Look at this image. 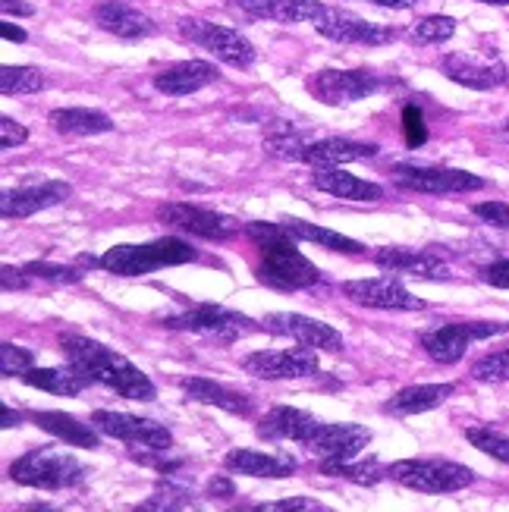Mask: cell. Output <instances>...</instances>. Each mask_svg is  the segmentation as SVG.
<instances>
[{"label": "cell", "mask_w": 509, "mask_h": 512, "mask_svg": "<svg viewBox=\"0 0 509 512\" xmlns=\"http://www.w3.org/2000/svg\"><path fill=\"white\" fill-rule=\"evenodd\" d=\"M60 352L73 368L85 371L95 384H104L123 399L132 403H151L158 396V387L151 384V377L142 374L126 355L107 349L98 340H88L82 333H60Z\"/></svg>", "instance_id": "6da1fadb"}, {"label": "cell", "mask_w": 509, "mask_h": 512, "mask_svg": "<svg viewBox=\"0 0 509 512\" xmlns=\"http://www.w3.org/2000/svg\"><path fill=\"white\" fill-rule=\"evenodd\" d=\"M246 236L258 246V280L277 289H308L321 283V271L296 249V236L283 224H246Z\"/></svg>", "instance_id": "7a4b0ae2"}, {"label": "cell", "mask_w": 509, "mask_h": 512, "mask_svg": "<svg viewBox=\"0 0 509 512\" xmlns=\"http://www.w3.org/2000/svg\"><path fill=\"white\" fill-rule=\"evenodd\" d=\"M195 258H198V252L189 246V242L176 239V236H164L154 242H142V246H114V249H107L95 264L117 277H142L151 271H161V267L189 264Z\"/></svg>", "instance_id": "3957f363"}, {"label": "cell", "mask_w": 509, "mask_h": 512, "mask_svg": "<svg viewBox=\"0 0 509 512\" xmlns=\"http://www.w3.org/2000/svg\"><path fill=\"white\" fill-rule=\"evenodd\" d=\"M88 475L85 465L54 447H35L10 465V478L16 484L38 487V491H66V487L82 484Z\"/></svg>", "instance_id": "277c9868"}, {"label": "cell", "mask_w": 509, "mask_h": 512, "mask_svg": "<svg viewBox=\"0 0 509 512\" xmlns=\"http://www.w3.org/2000/svg\"><path fill=\"white\" fill-rule=\"evenodd\" d=\"M387 478L422 494H456L462 487L475 484V472L469 465L450 459H400L387 465Z\"/></svg>", "instance_id": "5b68a950"}, {"label": "cell", "mask_w": 509, "mask_h": 512, "mask_svg": "<svg viewBox=\"0 0 509 512\" xmlns=\"http://www.w3.org/2000/svg\"><path fill=\"white\" fill-rule=\"evenodd\" d=\"M161 324L167 330L202 333V337H211L217 343H233V340L246 337V333L255 330V321L252 318L239 315V311L224 308V305H211V302L186 305L183 311H176V315H164Z\"/></svg>", "instance_id": "8992f818"}, {"label": "cell", "mask_w": 509, "mask_h": 512, "mask_svg": "<svg viewBox=\"0 0 509 512\" xmlns=\"http://www.w3.org/2000/svg\"><path fill=\"white\" fill-rule=\"evenodd\" d=\"M180 35L186 41H192L195 48H202L211 57H217L220 63L236 66V70H249V66L255 63L252 41L242 38L236 29L217 26V22L198 19V16H186V19H180Z\"/></svg>", "instance_id": "52a82bcc"}, {"label": "cell", "mask_w": 509, "mask_h": 512, "mask_svg": "<svg viewBox=\"0 0 509 512\" xmlns=\"http://www.w3.org/2000/svg\"><path fill=\"white\" fill-rule=\"evenodd\" d=\"M509 333L506 321H453L422 333V349L437 365H456L475 340H488Z\"/></svg>", "instance_id": "ba28073f"}, {"label": "cell", "mask_w": 509, "mask_h": 512, "mask_svg": "<svg viewBox=\"0 0 509 512\" xmlns=\"http://www.w3.org/2000/svg\"><path fill=\"white\" fill-rule=\"evenodd\" d=\"M390 176L396 186L422 195H459V192H478L484 180L469 170L453 167H418V164H393Z\"/></svg>", "instance_id": "9c48e42d"}, {"label": "cell", "mask_w": 509, "mask_h": 512, "mask_svg": "<svg viewBox=\"0 0 509 512\" xmlns=\"http://www.w3.org/2000/svg\"><path fill=\"white\" fill-rule=\"evenodd\" d=\"M92 425L104 434L123 440L129 447H142V450H170L173 447V434L161 421L151 418H139L129 412H110V409H98L92 412Z\"/></svg>", "instance_id": "30bf717a"}, {"label": "cell", "mask_w": 509, "mask_h": 512, "mask_svg": "<svg viewBox=\"0 0 509 512\" xmlns=\"http://www.w3.org/2000/svg\"><path fill=\"white\" fill-rule=\"evenodd\" d=\"M158 220H161V224H167V227H173V230L202 236L208 242H227L239 230H246L230 214H217L211 208H198V205H189V202H167V205H161L158 208Z\"/></svg>", "instance_id": "8fae6325"}, {"label": "cell", "mask_w": 509, "mask_h": 512, "mask_svg": "<svg viewBox=\"0 0 509 512\" xmlns=\"http://www.w3.org/2000/svg\"><path fill=\"white\" fill-rule=\"evenodd\" d=\"M312 26L330 38V41H340V44H365V48H381V44H390L400 38V29H390V26H378V22H368L362 16H356L352 10L343 7H327L321 10V16L312 22Z\"/></svg>", "instance_id": "7c38bea8"}, {"label": "cell", "mask_w": 509, "mask_h": 512, "mask_svg": "<svg viewBox=\"0 0 509 512\" xmlns=\"http://www.w3.org/2000/svg\"><path fill=\"white\" fill-rule=\"evenodd\" d=\"M381 88H384V79L371 70H321L308 79V92L330 107L371 98L374 92H381Z\"/></svg>", "instance_id": "4fadbf2b"}, {"label": "cell", "mask_w": 509, "mask_h": 512, "mask_svg": "<svg viewBox=\"0 0 509 512\" xmlns=\"http://www.w3.org/2000/svg\"><path fill=\"white\" fill-rule=\"evenodd\" d=\"M242 371L261 377V381H299V377L318 374V352L305 349H280V352H252L242 359Z\"/></svg>", "instance_id": "5bb4252c"}, {"label": "cell", "mask_w": 509, "mask_h": 512, "mask_svg": "<svg viewBox=\"0 0 509 512\" xmlns=\"http://www.w3.org/2000/svg\"><path fill=\"white\" fill-rule=\"evenodd\" d=\"M264 330L277 333V337H290L299 346H312L321 352H343V337L334 327L308 318V315H296V311H277V315H268L264 318Z\"/></svg>", "instance_id": "9a60e30c"}, {"label": "cell", "mask_w": 509, "mask_h": 512, "mask_svg": "<svg viewBox=\"0 0 509 512\" xmlns=\"http://www.w3.org/2000/svg\"><path fill=\"white\" fill-rule=\"evenodd\" d=\"M343 296L356 305L384 308V311H422L425 302L415 299L396 277H371V280H349L343 283Z\"/></svg>", "instance_id": "2e32d148"}, {"label": "cell", "mask_w": 509, "mask_h": 512, "mask_svg": "<svg viewBox=\"0 0 509 512\" xmlns=\"http://www.w3.org/2000/svg\"><path fill=\"white\" fill-rule=\"evenodd\" d=\"M70 195H73V186L63 180H44V183H32V186L7 189L0 195V214L7 220H22L38 211H48L54 205H63Z\"/></svg>", "instance_id": "e0dca14e"}, {"label": "cell", "mask_w": 509, "mask_h": 512, "mask_svg": "<svg viewBox=\"0 0 509 512\" xmlns=\"http://www.w3.org/2000/svg\"><path fill=\"white\" fill-rule=\"evenodd\" d=\"M371 443V431L365 425H321L312 431L302 447L318 459H356Z\"/></svg>", "instance_id": "ac0fdd59"}, {"label": "cell", "mask_w": 509, "mask_h": 512, "mask_svg": "<svg viewBox=\"0 0 509 512\" xmlns=\"http://www.w3.org/2000/svg\"><path fill=\"white\" fill-rule=\"evenodd\" d=\"M440 73L456 85L475 88V92H491L509 79L500 60H481L475 54H447L440 60Z\"/></svg>", "instance_id": "d6986e66"}, {"label": "cell", "mask_w": 509, "mask_h": 512, "mask_svg": "<svg viewBox=\"0 0 509 512\" xmlns=\"http://www.w3.org/2000/svg\"><path fill=\"white\" fill-rule=\"evenodd\" d=\"M374 264L384 267L387 274H406L415 280H450V267L444 258H437L434 252H415V249H400L387 246L381 252H374Z\"/></svg>", "instance_id": "ffe728a7"}, {"label": "cell", "mask_w": 509, "mask_h": 512, "mask_svg": "<svg viewBox=\"0 0 509 512\" xmlns=\"http://www.w3.org/2000/svg\"><path fill=\"white\" fill-rule=\"evenodd\" d=\"M92 16L98 22V29L117 35V38H126V41H139V38H148L158 32L151 16L126 4V0H104V4H98L92 10Z\"/></svg>", "instance_id": "44dd1931"}, {"label": "cell", "mask_w": 509, "mask_h": 512, "mask_svg": "<svg viewBox=\"0 0 509 512\" xmlns=\"http://www.w3.org/2000/svg\"><path fill=\"white\" fill-rule=\"evenodd\" d=\"M220 79L217 66L214 63H205V60H183V63H173L167 70H161L154 76V88H158L161 95H170V98H183V95H192V92H202V88L214 85Z\"/></svg>", "instance_id": "7402d4cb"}, {"label": "cell", "mask_w": 509, "mask_h": 512, "mask_svg": "<svg viewBox=\"0 0 509 512\" xmlns=\"http://www.w3.org/2000/svg\"><path fill=\"white\" fill-rule=\"evenodd\" d=\"M180 390L195 399V403H205V406H217L230 415H239V418H249L255 412V399L249 393H239V390H230L224 384L211 381V377H183L180 381Z\"/></svg>", "instance_id": "603a6c76"}, {"label": "cell", "mask_w": 509, "mask_h": 512, "mask_svg": "<svg viewBox=\"0 0 509 512\" xmlns=\"http://www.w3.org/2000/svg\"><path fill=\"white\" fill-rule=\"evenodd\" d=\"M224 469L249 478H290L299 462L286 453H258V450H230L224 456Z\"/></svg>", "instance_id": "cb8c5ba5"}, {"label": "cell", "mask_w": 509, "mask_h": 512, "mask_svg": "<svg viewBox=\"0 0 509 512\" xmlns=\"http://www.w3.org/2000/svg\"><path fill=\"white\" fill-rule=\"evenodd\" d=\"M318 425H321V421L315 415H308L302 409H293V406H277L268 415L258 418L255 431L264 440H296V443H305Z\"/></svg>", "instance_id": "d4e9b609"}, {"label": "cell", "mask_w": 509, "mask_h": 512, "mask_svg": "<svg viewBox=\"0 0 509 512\" xmlns=\"http://www.w3.org/2000/svg\"><path fill=\"white\" fill-rule=\"evenodd\" d=\"M381 148L374 142H352V139H318L308 142L302 164H312L315 170L324 167H343L349 161H368L374 158Z\"/></svg>", "instance_id": "484cf974"}, {"label": "cell", "mask_w": 509, "mask_h": 512, "mask_svg": "<svg viewBox=\"0 0 509 512\" xmlns=\"http://www.w3.org/2000/svg\"><path fill=\"white\" fill-rule=\"evenodd\" d=\"M249 16L280 22V26H296V22H315L324 10L321 0H236Z\"/></svg>", "instance_id": "4316f807"}, {"label": "cell", "mask_w": 509, "mask_h": 512, "mask_svg": "<svg viewBox=\"0 0 509 512\" xmlns=\"http://www.w3.org/2000/svg\"><path fill=\"white\" fill-rule=\"evenodd\" d=\"M29 418L35 421V425L41 431H48L54 434L57 440H66L70 447H82V450H98V443H101V431L95 425H82L79 418L73 415H66V412H51V409H38V412H29Z\"/></svg>", "instance_id": "83f0119b"}, {"label": "cell", "mask_w": 509, "mask_h": 512, "mask_svg": "<svg viewBox=\"0 0 509 512\" xmlns=\"http://www.w3.org/2000/svg\"><path fill=\"white\" fill-rule=\"evenodd\" d=\"M312 183L321 192L346 198V202H381V198H384V189L378 183H368V180H359V176H352V173H343V167L315 170Z\"/></svg>", "instance_id": "f1b7e54d"}, {"label": "cell", "mask_w": 509, "mask_h": 512, "mask_svg": "<svg viewBox=\"0 0 509 512\" xmlns=\"http://www.w3.org/2000/svg\"><path fill=\"white\" fill-rule=\"evenodd\" d=\"M453 393H456V384H415V387H403L384 406V412L387 415H422V412H431L437 406H444Z\"/></svg>", "instance_id": "f546056e"}, {"label": "cell", "mask_w": 509, "mask_h": 512, "mask_svg": "<svg viewBox=\"0 0 509 512\" xmlns=\"http://www.w3.org/2000/svg\"><path fill=\"white\" fill-rule=\"evenodd\" d=\"M48 123L63 136H101L114 129V120L92 107H57L48 114Z\"/></svg>", "instance_id": "4dcf8cb0"}, {"label": "cell", "mask_w": 509, "mask_h": 512, "mask_svg": "<svg viewBox=\"0 0 509 512\" xmlns=\"http://www.w3.org/2000/svg\"><path fill=\"white\" fill-rule=\"evenodd\" d=\"M22 381L35 390L54 393V396H79L88 384H95L92 377L79 368H29L22 374Z\"/></svg>", "instance_id": "1f68e13d"}, {"label": "cell", "mask_w": 509, "mask_h": 512, "mask_svg": "<svg viewBox=\"0 0 509 512\" xmlns=\"http://www.w3.org/2000/svg\"><path fill=\"white\" fill-rule=\"evenodd\" d=\"M280 224L290 230L296 239L302 242H315V246L321 249H330V252H343V255H362L365 246L356 239H349L343 233H334V230H327V227H318V224H308V220H299V217H283Z\"/></svg>", "instance_id": "d6a6232c"}, {"label": "cell", "mask_w": 509, "mask_h": 512, "mask_svg": "<svg viewBox=\"0 0 509 512\" xmlns=\"http://www.w3.org/2000/svg\"><path fill=\"white\" fill-rule=\"evenodd\" d=\"M308 142H312V139H308L305 132L293 129L290 123H283V120L271 123V129L264 132V151L274 154V158H280V161H302Z\"/></svg>", "instance_id": "836d02e7"}, {"label": "cell", "mask_w": 509, "mask_h": 512, "mask_svg": "<svg viewBox=\"0 0 509 512\" xmlns=\"http://www.w3.org/2000/svg\"><path fill=\"white\" fill-rule=\"evenodd\" d=\"M321 472L327 478H343V481H352V484H378L387 478V465L381 469L374 459H362V462H352V459H321Z\"/></svg>", "instance_id": "e575fe53"}, {"label": "cell", "mask_w": 509, "mask_h": 512, "mask_svg": "<svg viewBox=\"0 0 509 512\" xmlns=\"http://www.w3.org/2000/svg\"><path fill=\"white\" fill-rule=\"evenodd\" d=\"M44 85H48V79H44V73L35 70V66H4V70H0V92L7 98L35 95Z\"/></svg>", "instance_id": "d590c367"}, {"label": "cell", "mask_w": 509, "mask_h": 512, "mask_svg": "<svg viewBox=\"0 0 509 512\" xmlns=\"http://www.w3.org/2000/svg\"><path fill=\"white\" fill-rule=\"evenodd\" d=\"M192 506H195V491L186 484H176L173 475H164L158 491L142 503V509H154V512L158 509H192Z\"/></svg>", "instance_id": "8d00e7d4"}, {"label": "cell", "mask_w": 509, "mask_h": 512, "mask_svg": "<svg viewBox=\"0 0 509 512\" xmlns=\"http://www.w3.org/2000/svg\"><path fill=\"white\" fill-rule=\"evenodd\" d=\"M453 35H456V19L450 16H425L409 29V38L415 44H444Z\"/></svg>", "instance_id": "74e56055"}, {"label": "cell", "mask_w": 509, "mask_h": 512, "mask_svg": "<svg viewBox=\"0 0 509 512\" xmlns=\"http://www.w3.org/2000/svg\"><path fill=\"white\" fill-rule=\"evenodd\" d=\"M466 440L484 456H491L503 465H509V437L494 428H466Z\"/></svg>", "instance_id": "f35d334b"}, {"label": "cell", "mask_w": 509, "mask_h": 512, "mask_svg": "<svg viewBox=\"0 0 509 512\" xmlns=\"http://www.w3.org/2000/svg\"><path fill=\"white\" fill-rule=\"evenodd\" d=\"M472 377L481 384H503L509 381V346L506 349H497V352H488L484 359H478L472 365Z\"/></svg>", "instance_id": "ab89813d"}, {"label": "cell", "mask_w": 509, "mask_h": 512, "mask_svg": "<svg viewBox=\"0 0 509 512\" xmlns=\"http://www.w3.org/2000/svg\"><path fill=\"white\" fill-rule=\"evenodd\" d=\"M29 368H35L32 349H22V346H13V343L0 346V374H4V377H22Z\"/></svg>", "instance_id": "60d3db41"}, {"label": "cell", "mask_w": 509, "mask_h": 512, "mask_svg": "<svg viewBox=\"0 0 509 512\" xmlns=\"http://www.w3.org/2000/svg\"><path fill=\"white\" fill-rule=\"evenodd\" d=\"M26 274L32 280H48V283H79L82 274L76 267H66V264H51V261H29L26 264Z\"/></svg>", "instance_id": "b9f144b4"}, {"label": "cell", "mask_w": 509, "mask_h": 512, "mask_svg": "<svg viewBox=\"0 0 509 512\" xmlns=\"http://www.w3.org/2000/svg\"><path fill=\"white\" fill-rule=\"evenodd\" d=\"M403 132H406V145L409 148H422L428 142V126H425V114L415 104L403 107Z\"/></svg>", "instance_id": "7bdbcfd3"}, {"label": "cell", "mask_w": 509, "mask_h": 512, "mask_svg": "<svg viewBox=\"0 0 509 512\" xmlns=\"http://www.w3.org/2000/svg\"><path fill=\"white\" fill-rule=\"evenodd\" d=\"M258 512H324L327 506L318 500H308V497H290V500H277V503H261L255 506Z\"/></svg>", "instance_id": "ee69618b"}, {"label": "cell", "mask_w": 509, "mask_h": 512, "mask_svg": "<svg viewBox=\"0 0 509 512\" xmlns=\"http://www.w3.org/2000/svg\"><path fill=\"white\" fill-rule=\"evenodd\" d=\"M472 211H475V217L484 220V224H491L497 230H509V205L506 202H481Z\"/></svg>", "instance_id": "f6af8a7d"}, {"label": "cell", "mask_w": 509, "mask_h": 512, "mask_svg": "<svg viewBox=\"0 0 509 512\" xmlns=\"http://www.w3.org/2000/svg\"><path fill=\"white\" fill-rule=\"evenodd\" d=\"M29 139V129L13 117H0V148H16Z\"/></svg>", "instance_id": "bcb514c9"}, {"label": "cell", "mask_w": 509, "mask_h": 512, "mask_svg": "<svg viewBox=\"0 0 509 512\" xmlns=\"http://www.w3.org/2000/svg\"><path fill=\"white\" fill-rule=\"evenodd\" d=\"M481 280L488 283V286H497V289H509V258L494 261V264L484 267V271H481Z\"/></svg>", "instance_id": "7dc6e473"}, {"label": "cell", "mask_w": 509, "mask_h": 512, "mask_svg": "<svg viewBox=\"0 0 509 512\" xmlns=\"http://www.w3.org/2000/svg\"><path fill=\"white\" fill-rule=\"evenodd\" d=\"M208 497H214V500H233L236 497V487H233V481L227 475H214L208 481Z\"/></svg>", "instance_id": "c3c4849f"}, {"label": "cell", "mask_w": 509, "mask_h": 512, "mask_svg": "<svg viewBox=\"0 0 509 512\" xmlns=\"http://www.w3.org/2000/svg\"><path fill=\"white\" fill-rule=\"evenodd\" d=\"M0 280H4V289H26L29 286V274H26V267H10V264H4V271H0Z\"/></svg>", "instance_id": "681fc988"}, {"label": "cell", "mask_w": 509, "mask_h": 512, "mask_svg": "<svg viewBox=\"0 0 509 512\" xmlns=\"http://www.w3.org/2000/svg\"><path fill=\"white\" fill-rule=\"evenodd\" d=\"M0 10H4V16H32L35 13V7L22 4V0H0Z\"/></svg>", "instance_id": "f907efd6"}, {"label": "cell", "mask_w": 509, "mask_h": 512, "mask_svg": "<svg viewBox=\"0 0 509 512\" xmlns=\"http://www.w3.org/2000/svg\"><path fill=\"white\" fill-rule=\"evenodd\" d=\"M22 425V412H13L10 406L0 409V428H19Z\"/></svg>", "instance_id": "816d5d0a"}, {"label": "cell", "mask_w": 509, "mask_h": 512, "mask_svg": "<svg viewBox=\"0 0 509 512\" xmlns=\"http://www.w3.org/2000/svg\"><path fill=\"white\" fill-rule=\"evenodd\" d=\"M374 7H387V10H412L418 0H368Z\"/></svg>", "instance_id": "f5cc1de1"}, {"label": "cell", "mask_w": 509, "mask_h": 512, "mask_svg": "<svg viewBox=\"0 0 509 512\" xmlns=\"http://www.w3.org/2000/svg\"><path fill=\"white\" fill-rule=\"evenodd\" d=\"M0 35H4L7 41H19V44H22V41H29V35L22 32L19 26H10V22H4V26H0Z\"/></svg>", "instance_id": "db71d44e"}, {"label": "cell", "mask_w": 509, "mask_h": 512, "mask_svg": "<svg viewBox=\"0 0 509 512\" xmlns=\"http://www.w3.org/2000/svg\"><path fill=\"white\" fill-rule=\"evenodd\" d=\"M481 4H491V7H509V0H481Z\"/></svg>", "instance_id": "11a10c76"}, {"label": "cell", "mask_w": 509, "mask_h": 512, "mask_svg": "<svg viewBox=\"0 0 509 512\" xmlns=\"http://www.w3.org/2000/svg\"><path fill=\"white\" fill-rule=\"evenodd\" d=\"M506 139H509V123H506Z\"/></svg>", "instance_id": "9f6ffc18"}]
</instances>
